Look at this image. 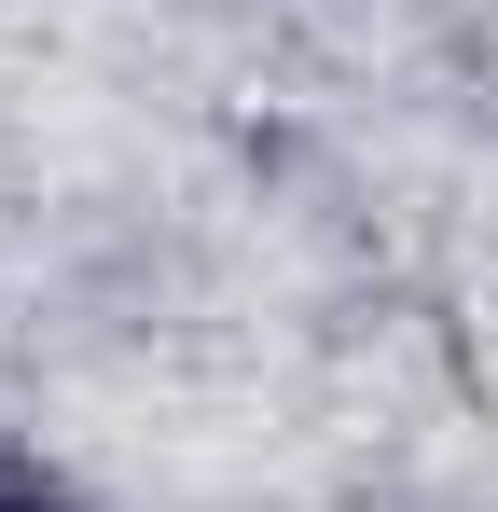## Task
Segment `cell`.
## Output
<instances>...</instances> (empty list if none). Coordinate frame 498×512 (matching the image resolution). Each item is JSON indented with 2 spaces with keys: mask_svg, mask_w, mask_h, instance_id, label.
I'll use <instances>...</instances> for the list:
<instances>
[{
  "mask_svg": "<svg viewBox=\"0 0 498 512\" xmlns=\"http://www.w3.org/2000/svg\"><path fill=\"white\" fill-rule=\"evenodd\" d=\"M0 512H70V499H28V485H14V499H0Z\"/></svg>",
  "mask_w": 498,
  "mask_h": 512,
  "instance_id": "6da1fadb",
  "label": "cell"
}]
</instances>
